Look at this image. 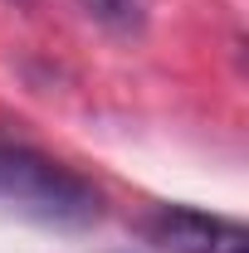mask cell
Here are the masks:
<instances>
[{"label": "cell", "instance_id": "cell-2", "mask_svg": "<svg viewBox=\"0 0 249 253\" xmlns=\"http://www.w3.org/2000/svg\"><path fill=\"white\" fill-rule=\"evenodd\" d=\"M142 239L156 253H249V229L190 205H156L142 219Z\"/></svg>", "mask_w": 249, "mask_h": 253}, {"label": "cell", "instance_id": "cell-3", "mask_svg": "<svg viewBox=\"0 0 249 253\" xmlns=\"http://www.w3.org/2000/svg\"><path fill=\"white\" fill-rule=\"evenodd\" d=\"M78 10L93 25H103L108 34H123V39L147 30V0H78Z\"/></svg>", "mask_w": 249, "mask_h": 253}, {"label": "cell", "instance_id": "cell-4", "mask_svg": "<svg viewBox=\"0 0 249 253\" xmlns=\"http://www.w3.org/2000/svg\"><path fill=\"white\" fill-rule=\"evenodd\" d=\"M15 5H30V0H15Z\"/></svg>", "mask_w": 249, "mask_h": 253}, {"label": "cell", "instance_id": "cell-1", "mask_svg": "<svg viewBox=\"0 0 249 253\" xmlns=\"http://www.w3.org/2000/svg\"><path fill=\"white\" fill-rule=\"evenodd\" d=\"M0 210L44 229H88L103 219L108 200L73 166L15 136H0Z\"/></svg>", "mask_w": 249, "mask_h": 253}]
</instances>
